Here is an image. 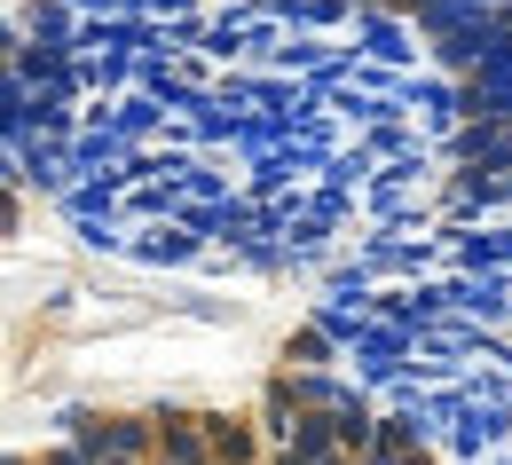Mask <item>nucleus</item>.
<instances>
[{"label":"nucleus","instance_id":"nucleus-2","mask_svg":"<svg viewBox=\"0 0 512 465\" xmlns=\"http://www.w3.org/2000/svg\"><path fill=\"white\" fill-rule=\"evenodd\" d=\"M111 465H127V458H111Z\"/></svg>","mask_w":512,"mask_h":465},{"label":"nucleus","instance_id":"nucleus-1","mask_svg":"<svg viewBox=\"0 0 512 465\" xmlns=\"http://www.w3.org/2000/svg\"><path fill=\"white\" fill-rule=\"evenodd\" d=\"M205 442H213V458H229V465H245V458H253V434H237V426H213Z\"/></svg>","mask_w":512,"mask_h":465}]
</instances>
